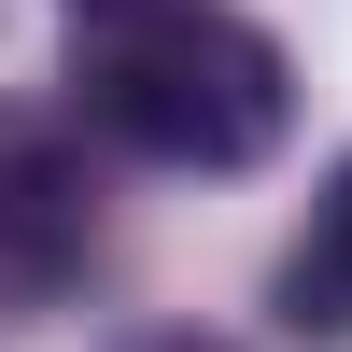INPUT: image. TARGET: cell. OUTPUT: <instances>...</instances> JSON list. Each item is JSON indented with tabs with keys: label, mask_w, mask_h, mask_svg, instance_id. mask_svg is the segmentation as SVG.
Here are the masks:
<instances>
[{
	"label": "cell",
	"mask_w": 352,
	"mask_h": 352,
	"mask_svg": "<svg viewBox=\"0 0 352 352\" xmlns=\"http://www.w3.org/2000/svg\"><path fill=\"white\" fill-rule=\"evenodd\" d=\"M113 352H240V338H212V324H141V338H113Z\"/></svg>",
	"instance_id": "4"
},
{
	"label": "cell",
	"mask_w": 352,
	"mask_h": 352,
	"mask_svg": "<svg viewBox=\"0 0 352 352\" xmlns=\"http://www.w3.org/2000/svg\"><path fill=\"white\" fill-rule=\"evenodd\" d=\"M141 14H184V0H71V28H141Z\"/></svg>",
	"instance_id": "5"
},
{
	"label": "cell",
	"mask_w": 352,
	"mask_h": 352,
	"mask_svg": "<svg viewBox=\"0 0 352 352\" xmlns=\"http://www.w3.org/2000/svg\"><path fill=\"white\" fill-rule=\"evenodd\" d=\"M99 254V169L56 113H0V282L56 296V282Z\"/></svg>",
	"instance_id": "2"
},
{
	"label": "cell",
	"mask_w": 352,
	"mask_h": 352,
	"mask_svg": "<svg viewBox=\"0 0 352 352\" xmlns=\"http://www.w3.org/2000/svg\"><path fill=\"white\" fill-rule=\"evenodd\" d=\"M282 324L296 338H352V155L324 169V197H310V226H296V254H282Z\"/></svg>",
	"instance_id": "3"
},
{
	"label": "cell",
	"mask_w": 352,
	"mask_h": 352,
	"mask_svg": "<svg viewBox=\"0 0 352 352\" xmlns=\"http://www.w3.org/2000/svg\"><path fill=\"white\" fill-rule=\"evenodd\" d=\"M71 113L155 169H268L296 127V71L254 14H141V28H71Z\"/></svg>",
	"instance_id": "1"
}]
</instances>
